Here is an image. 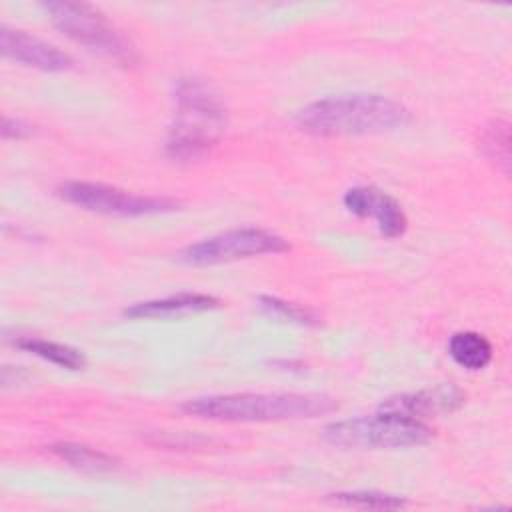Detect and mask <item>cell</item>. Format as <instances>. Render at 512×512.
Here are the masks:
<instances>
[{"instance_id": "obj_4", "label": "cell", "mask_w": 512, "mask_h": 512, "mask_svg": "<svg viewBox=\"0 0 512 512\" xmlns=\"http://www.w3.org/2000/svg\"><path fill=\"white\" fill-rule=\"evenodd\" d=\"M432 436V428L422 420L382 410L376 416L330 422L322 430L324 442L342 450L410 448L430 442Z\"/></svg>"}, {"instance_id": "obj_12", "label": "cell", "mask_w": 512, "mask_h": 512, "mask_svg": "<svg viewBox=\"0 0 512 512\" xmlns=\"http://www.w3.org/2000/svg\"><path fill=\"white\" fill-rule=\"evenodd\" d=\"M50 452L60 458L62 462L70 464L76 470L90 472V474H104V472H114L120 468V462L92 446L78 444V442H58L50 446Z\"/></svg>"}, {"instance_id": "obj_9", "label": "cell", "mask_w": 512, "mask_h": 512, "mask_svg": "<svg viewBox=\"0 0 512 512\" xmlns=\"http://www.w3.org/2000/svg\"><path fill=\"white\" fill-rule=\"evenodd\" d=\"M0 50L4 58L44 72H64L72 68V58L64 50L10 26L0 28Z\"/></svg>"}, {"instance_id": "obj_14", "label": "cell", "mask_w": 512, "mask_h": 512, "mask_svg": "<svg viewBox=\"0 0 512 512\" xmlns=\"http://www.w3.org/2000/svg\"><path fill=\"white\" fill-rule=\"evenodd\" d=\"M480 152L504 174L510 172V124L504 118H492L480 130Z\"/></svg>"}, {"instance_id": "obj_13", "label": "cell", "mask_w": 512, "mask_h": 512, "mask_svg": "<svg viewBox=\"0 0 512 512\" xmlns=\"http://www.w3.org/2000/svg\"><path fill=\"white\" fill-rule=\"evenodd\" d=\"M450 358L466 370H482L492 360V344L478 332H456L448 342Z\"/></svg>"}, {"instance_id": "obj_16", "label": "cell", "mask_w": 512, "mask_h": 512, "mask_svg": "<svg viewBox=\"0 0 512 512\" xmlns=\"http://www.w3.org/2000/svg\"><path fill=\"white\" fill-rule=\"evenodd\" d=\"M330 502L348 508H362V510H398L406 508L408 502L400 496L376 492V490H352V492H332L326 496Z\"/></svg>"}, {"instance_id": "obj_5", "label": "cell", "mask_w": 512, "mask_h": 512, "mask_svg": "<svg viewBox=\"0 0 512 512\" xmlns=\"http://www.w3.org/2000/svg\"><path fill=\"white\" fill-rule=\"evenodd\" d=\"M44 12L52 24L70 40L98 52L120 66H134L138 52L134 44L110 24V20L92 4L86 2H44Z\"/></svg>"}, {"instance_id": "obj_15", "label": "cell", "mask_w": 512, "mask_h": 512, "mask_svg": "<svg viewBox=\"0 0 512 512\" xmlns=\"http://www.w3.org/2000/svg\"><path fill=\"white\" fill-rule=\"evenodd\" d=\"M14 344L18 348H22L24 352H30V354H34V356H38L46 362H52L60 368H66V370H82L86 366V358L80 350H76L72 346H66V344H60V342L26 336V338H18Z\"/></svg>"}, {"instance_id": "obj_1", "label": "cell", "mask_w": 512, "mask_h": 512, "mask_svg": "<svg viewBox=\"0 0 512 512\" xmlns=\"http://www.w3.org/2000/svg\"><path fill=\"white\" fill-rule=\"evenodd\" d=\"M410 110L382 94H338L316 100L296 114V126L312 136H370L404 128Z\"/></svg>"}, {"instance_id": "obj_17", "label": "cell", "mask_w": 512, "mask_h": 512, "mask_svg": "<svg viewBox=\"0 0 512 512\" xmlns=\"http://www.w3.org/2000/svg\"><path fill=\"white\" fill-rule=\"evenodd\" d=\"M258 308L266 316L282 320V322H296V324H314L316 322V316L310 310H306L302 306H296L292 302L280 300L276 296H260L258 298Z\"/></svg>"}, {"instance_id": "obj_8", "label": "cell", "mask_w": 512, "mask_h": 512, "mask_svg": "<svg viewBox=\"0 0 512 512\" xmlns=\"http://www.w3.org/2000/svg\"><path fill=\"white\" fill-rule=\"evenodd\" d=\"M342 202L354 216L372 218L384 238H400L408 228L402 206L374 186H354L344 194Z\"/></svg>"}, {"instance_id": "obj_10", "label": "cell", "mask_w": 512, "mask_h": 512, "mask_svg": "<svg viewBox=\"0 0 512 512\" xmlns=\"http://www.w3.org/2000/svg\"><path fill=\"white\" fill-rule=\"evenodd\" d=\"M462 404H464L462 390L456 388L454 384H442V386L412 392V394L392 396L380 404V410L422 420L436 412H452Z\"/></svg>"}, {"instance_id": "obj_7", "label": "cell", "mask_w": 512, "mask_h": 512, "mask_svg": "<svg viewBox=\"0 0 512 512\" xmlns=\"http://www.w3.org/2000/svg\"><path fill=\"white\" fill-rule=\"evenodd\" d=\"M60 198L66 202L96 214L106 216H122V218H136V216H150L172 212L180 206L178 200L166 196H144L132 194L128 190L102 184V182H82L72 180L58 186Z\"/></svg>"}, {"instance_id": "obj_11", "label": "cell", "mask_w": 512, "mask_h": 512, "mask_svg": "<svg viewBox=\"0 0 512 512\" xmlns=\"http://www.w3.org/2000/svg\"><path fill=\"white\" fill-rule=\"evenodd\" d=\"M220 306V300L210 294H200V292H180L156 300H146V302H136L124 310L126 318L134 320H170V318H180L186 314H198V312H208Z\"/></svg>"}, {"instance_id": "obj_18", "label": "cell", "mask_w": 512, "mask_h": 512, "mask_svg": "<svg viewBox=\"0 0 512 512\" xmlns=\"http://www.w3.org/2000/svg\"><path fill=\"white\" fill-rule=\"evenodd\" d=\"M30 134H32V126L26 124L24 120L8 118V116L4 118V122H2V138L4 140H8V138L18 140V138H26Z\"/></svg>"}, {"instance_id": "obj_2", "label": "cell", "mask_w": 512, "mask_h": 512, "mask_svg": "<svg viewBox=\"0 0 512 512\" xmlns=\"http://www.w3.org/2000/svg\"><path fill=\"white\" fill-rule=\"evenodd\" d=\"M174 100L166 156L176 162L198 160L218 144L226 128V108L214 88L196 76L176 82Z\"/></svg>"}, {"instance_id": "obj_3", "label": "cell", "mask_w": 512, "mask_h": 512, "mask_svg": "<svg viewBox=\"0 0 512 512\" xmlns=\"http://www.w3.org/2000/svg\"><path fill=\"white\" fill-rule=\"evenodd\" d=\"M336 400L324 394L298 392H240L188 400L182 410L190 416L218 422H280L330 414Z\"/></svg>"}, {"instance_id": "obj_6", "label": "cell", "mask_w": 512, "mask_h": 512, "mask_svg": "<svg viewBox=\"0 0 512 512\" xmlns=\"http://www.w3.org/2000/svg\"><path fill=\"white\" fill-rule=\"evenodd\" d=\"M290 250V242L262 228H232L178 252V260L188 266H216L262 254H282Z\"/></svg>"}]
</instances>
